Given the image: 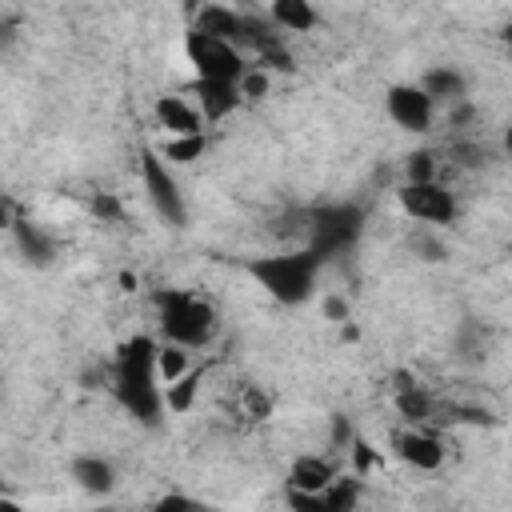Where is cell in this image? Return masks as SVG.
I'll return each instance as SVG.
<instances>
[{"mask_svg":"<svg viewBox=\"0 0 512 512\" xmlns=\"http://www.w3.org/2000/svg\"><path fill=\"white\" fill-rule=\"evenodd\" d=\"M108 388L116 404L144 428H156L164 420V384L156 376V340L136 332L116 344V356L108 364Z\"/></svg>","mask_w":512,"mask_h":512,"instance_id":"obj_1","label":"cell"},{"mask_svg":"<svg viewBox=\"0 0 512 512\" xmlns=\"http://www.w3.org/2000/svg\"><path fill=\"white\" fill-rule=\"evenodd\" d=\"M320 256L312 248H296V252H272V256H256L248 264L252 280L276 300V304H304L316 292V276H320Z\"/></svg>","mask_w":512,"mask_h":512,"instance_id":"obj_2","label":"cell"},{"mask_svg":"<svg viewBox=\"0 0 512 512\" xmlns=\"http://www.w3.org/2000/svg\"><path fill=\"white\" fill-rule=\"evenodd\" d=\"M156 316H160L164 340L184 344L188 352L204 348L216 336V308L192 288H160L156 292Z\"/></svg>","mask_w":512,"mask_h":512,"instance_id":"obj_3","label":"cell"},{"mask_svg":"<svg viewBox=\"0 0 512 512\" xmlns=\"http://www.w3.org/2000/svg\"><path fill=\"white\" fill-rule=\"evenodd\" d=\"M364 232V212L356 204H324L308 216V248L328 260L336 252H348Z\"/></svg>","mask_w":512,"mask_h":512,"instance_id":"obj_4","label":"cell"},{"mask_svg":"<svg viewBox=\"0 0 512 512\" xmlns=\"http://www.w3.org/2000/svg\"><path fill=\"white\" fill-rule=\"evenodd\" d=\"M184 56H188V68L196 80H232L248 68L244 52L232 44V40H216V36H204V32H184Z\"/></svg>","mask_w":512,"mask_h":512,"instance_id":"obj_5","label":"cell"},{"mask_svg":"<svg viewBox=\"0 0 512 512\" xmlns=\"http://www.w3.org/2000/svg\"><path fill=\"white\" fill-rule=\"evenodd\" d=\"M140 184L148 192V204L152 212L168 224V228H184V216H188V204H184V192L168 168V160L156 152V148H144L140 152Z\"/></svg>","mask_w":512,"mask_h":512,"instance_id":"obj_6","label":"cell"},{"mask_svg":"<svg viewBox=\"0 0 512 512\" xmlns=\"http://www.w3.org/2000/svg\"><path fill=\"white\" fill-rule=\"evenodd\" d=\"M396 204L408 220H420V224H432V228L452 224L456 212H460L456 192L444 180H404L396 188Z\"/></svg>","mask_w":512,"mask_h":512,"instance_id":"obj_7","label":"cell"},{"mask_svg":"<svg viewBox=\"0 0 512 512\" xmlns=\"http://www.w3.org/2000/svg\"><path fill=\"white\" fill-rule=\"evenodd\" d=\"M384 112H388V120L396 128L416 132V136L428 132L432 120H436V104L424 96L420 84H388L384 88Z\"/></svg>","mask_w":512,"mask_h":512,"instance_id":"obj_8","label":"cell"},{"mask_svg":"<svg viewBox=\"0 0 512 512\" xmlns=\"http://www.w3.org/2000/svg\"><path fill=\"white\" fill-rule=\"evenodd\" d=\"M392 456L416 472H436L444 464V440L428 424H408L392 436Z\"/></svg>","mask_w":512,"mask_h":512,"instance_id":"obj_9","label":"cell"},{"mask_svg":"<svg viewBox=\"0 0 512 512\" xmlns=\"http://www.w3.org/2000/svg\"><path fill=\"white\" fill-rule=\"evenodd\" d=\"M188 92H192V104L200 108L204 124H216V120L232 116V112H236V108L244 104L232 80H196V76H192Z\"/></svg>","mask_w":512,"mask_h":512,"instance_id":"obj_10","label":"cell"},{"mask_svg":"<svg viewBox=\"0 0 512 512\" xmlns=\"http://www.w3.org/2000/svg\"><path fill=\"white\" fill-rule=\"evenodd\" d=\"M152 116H156V124H160L168 136H192V132H204V116H200V108H196L192 100H184L180 92H164V96H156Z\"/></svg>","mask_w":512,"mask_h":512,"instance_id":"obj_11","label":"cell"},{"mask_svg":"<svg viewBox=\"0 0 512 512\" xmlns=\"http://www.w3.org/2000/svg\"><path fill=\"white\" fill-rule=\"evenodd\" d=\"M240 20H244V12H236L232 4H224V0H208V4H196L192 8V32H204V36H216V40H240ZM240 48V44H236Z\"/></svg>","mask_w":512,"mask_h":512,"instance_id":"obj_12","label":"cell"},{"mask_svg":"<svg viewBox=\"0 0 512 512\" xmlns=\"http://www.w3.org/2000/svg\"><path fill=\"white\" fill-rule=\"evenodd\" d=\"M8 232H12V240H16V252L24 256V264L48 268V264L56 260V240H52L40 224H32L28 216H16V220L8 224Z\"/></svg>","mask_w":512,"mask_h":512,"instance_id":"obj_13","label":"cell"},{"mask_svg":"<svg viewBox=\"0 0 512 512\" xmlns=\"http://www.w3.org/2000/svg\"><path fill=\"white\" fill-rule=\"evenodd\" d=\"M392 380H396V384H392V404H396V412H400L408 424H428V420L436 416V400L420 388V380H412L408 372H396Z\"/></svg>","mask_w":512,"mask_h":512,"instance_id":"obj_14","label":"cell"},{"mask_svg":"<svg viewBox=\"0 0 512 512\" xmlns=\"http://www.w3.org/2000/svg\"><path fill=\"white\" fill-rule=\"evenodd\" d=\"M68 472H72V484L80 492H88V496H108L116 488V468L96 452H80Z\"/></svg>","mask_w":512,"mask_h":512,"instance_id":"obj_15","label":"cell"},{"mask_svg":"<svg viewBox=\"0 0 512 512\" xmlns=\"http://www.w3.org/2000/svg\"><path fill=\"white\" fill-rule=\"evenodd\" d=\"M332 476H336V464L320 452H300L288 464V488H296V492H324Z\"/></svg>","mask_w":512,"mask_h":512,"instance_id":"obj_16","label":"cell"},{"mask_svg":"<svg viewBox=\"0 0 512 512\" xmlns=\"http://www.w3.org/2000/svg\"><path fill=\"white\" fill-rule=\"evenodd\" d=\"M416 84L424 88V96H428L432 104H460V100L468 96V80H464V72L452 68V64H436V68H428Z\"/></svg>","mask_w":512,"mask_h":512,"instance_id":"obj_17","label":"cell"},{"mask_svg":"<svg viewBox=\"0 0 512 512\" xmlns=\"http://www.w3.org/2000/svg\"><path fill=\"white\" fill-rule=\"evenodd\" d=\"M268 20L280 32H312L320 24V12L312 0H272L268 4Z\"/></svg>","mask_w":512,"mask_h":512,"instance_id":"obj_18","label":"cell"},{"mask_svg":"<svg viewBox=\"0 0 512 512\" xmlns=\"http://www.w3.org/2000/svg\"><path fill=\"white\" fill-rule=\"evenodd\" d=\"M232 412L244 420V424H264L272 416V396L256 384H240L236 388V400H232Z\"/></svg>","mask_w":512,"mask_h":512,"instance_id":"obj_19","label":"cell"},{"mask_svg":"<svg viewBox=\"0 0 512 512\" xmlns=\"http://www.w3.org/2000/svg\"><path fill=\"white\" fill-rule=\"evenodd\" d=\"M208 148V132H192V136H168L156 152L168 160V164H196Z\"/></svg>","mask_w":512,"mask_h":512,"instance_id":"obj_20","label":"cell"},{"mask_svg":"<svg viewBox=\"0 0 512 512\" xmlns=\"http://www.w3.org/2000/svg\"><path fill=\"white\" fill-rule=\"evenodd\" d=\"M188 368H192V352L184 344H172V340L156 344V376H160V384H172Z\"/></svg>","mask_w":512,"mask_h":512,"instance_id":"obj_21","label":"cell"},{"mask_svg":"<svg viewBox=\"0 0 512 512\" xmlns=\"http://www.w3.org/2000/svg\"><path fill=\"white\" fill-rule=\"evenodd\" d=\"M200 368H188L184 376H176L172 384H164V412H188L196 400V384H200Z\"/></svg>","mask_w":512,"mask_h":512,"instance_id":"obj_22","label":"cell"},{"mask_svg":"<svg viewBox=\"0 0 512 512\" xmlns=\"http://www.w3.org/2000/svg\"><path fill=\"white\" fill-rule=\"evenodd\" d=\"M320 496H324V512H344V508H356L360 484H356V476H340V472H336Z\"/></svg>","mask_w":512,"mask_h":512,"instance_id":"obj_23","label":"cell"},{"mask_svg":"<svg viewBox=\"0 0 512 512\" xmlns=\"http://www.w3.org/2000/svg\"><path fill=\"white\" fill-rule=\"evenodd\" d=\"M268 88H272V72L260 68V64H248V68L236 76V92H240L244 104H248V100H264Z\"/></svg>","mask_w":512,"mask_h":512,"instance_id":"obj_24","label":"cell"},{"mask_svg":"<svg viewBox=\"0 0 512 512\" xmlns=\"http://www.w3.org/2000/svg\"><path fill=\"white\" fill-rule=\"evenodd\" d=\"M404 180H440V164L432 148H416L404 156Z\"/></svg>","mask_w":512,"mask_h":512,"instance_id":"obj_25","label":"cell"},{"mask_svg":"<svg viewBox=\"0 0 512 512\" xmlns=\"http://www.w3.org/2000/svg\"><path fill=\"white\" fill-rule=\"evenodd\" d=\"M88 208H92L100 220H108V224H120V220H124V204H120L112 192H92Z\"/></svg>","mask_w":512,"mask_h":512,"instance_id":"obj_26","label":"cell"},{"mask_svg":"<svg viewBox=\"0 0 512 512\" xmlns=\"http://www.w3.org/2000/svg\"><path fill=\"white\" fill-rule=\"evenodd\" d=\"M324 316L336 320V324H344V320H348V304H344L340 296H324Z\"/></svg>","mask_w":512,"mask_h":512,"instance_id":"obj_27","label":"cell"},{"mask_svg":"<svg viewBox=\"0 0 512 512\" xmlns=\"http://www.w3.org/2000/svg\"><path fill=\"white\" fill-rule=\"evenodd\" d=\"M16 216H20V212H16V204H12V200H8L4 192H0V228H8V224H12Z\"/></svg>","mask_w":512,"mask_h":512,"instance_id":"obj_28","label":"cell"},{"mask_svg":"<svg viewBox=\"0 0 512 512\" xmlns=\"http://www.w3.org/2000/svg\"><path fill=\"white\" fill-rule=\"evenodd\" d=\"M156 508H192V500L188 496H160Z\"/></svg>","mask_w":512,"mask_h":512,"instance_id":"obj_29","label":"cell"}]
</instances>
